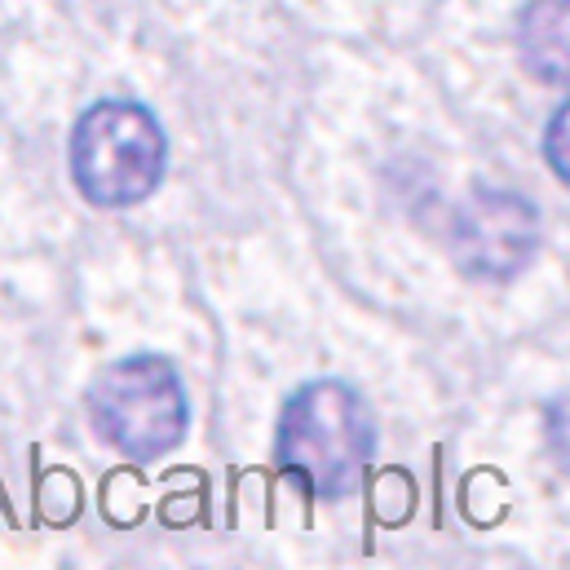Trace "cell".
I'll use <instances>...</instances> for the list:
<instances>
[{
    "instance_id": "obj_5",
    "label": "cell",
    "mask_w": 570,
    "mask_h": 570,
    "mask_svg": "<svg viewBox=\"0 0 570 570\" xmlns=\"http://www.w3.org/2000/svg\"><path fill=\"white\" fill-rule=\"evenodd\" d=\"M522 62L544 85H567V0H531L518 22Z\"/></svg>"
},
{
    "instance_id": "obj_3",
    "label": "cell",
    "mask_w": 570,
    "mask_h": 570,
    "mask_svg": "<svg viewBox=\"0 0 570 570\" xmlns=\"http://www.w3.org/2000/svg\"><path fill=\"white\" fill-rule=\"evenodd\" d=\"M89 416L107 446L150 464L186 438L190 403L177 367L164 354H129L94 381Z\"/></svg>"
},
{
    "instance_id": "obj_1",
    "label": "cell",
    "mask_w": 570,
    "mask_h": 570,
    "mask_svg": "<svg viewBox=\"0 0 570 570\" xmlns=\"http://www.w3.org/2000/svg\"><path fill=\"white\" fill-rule=\"evenodd\" d=\"M376 451V421L367 399L327 376L301 385L279 416V464L296 473L314 495L341 500L358 487Z\"/></svg>"
},
{
    "instance_id": "obj_2",
    "label": "cell",
    "mask_w": 570,
    "mask_h": 570,
    "mask_svg": "<svg viewBox=\"0 0 570 570\" xmlns=\"http://www.w3.org/2000/svg\"><path fill=\"white\" fill-rule=\"evenodd\" d=\"M67 159L76 190L94 208H134L164 177L168 138L150 107L107 98L76 120Z\"/></svg>"
},
{
    "instance_id": "obj_6",
    "label": "cell",
    "mask_w": 570,
    "mask_h": 570,
    "mask_svg": "<svg viewBox=\"0 0 570 570\" xmlns=\"http://www.w3.org/2000/svg\"><path fill=\"white\" fill-rule=\"evenodd\" d=\"M549 164H553L558 177H567V107L549 125Z\"/></svg>"
},
{
    "instance_id": "obj_4",
    "label": "cell",
    "mask_w": 570,
    "mask_h": 570,
    "mask_svg": "<svg viewBox=\"0 0 570 570\" xmlns=\"http://www.w3.org/2000/svg\"><path fill=\"white\" fill-rule=\"evenodd\" d=\"M540 253V213L518 190L478 186L455 208L451 222V257L478 284L518 279Z\"/></svg>"
}]
</instances>
